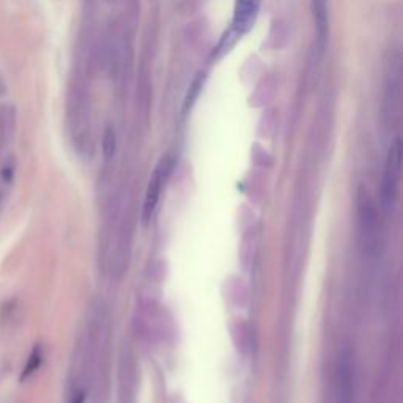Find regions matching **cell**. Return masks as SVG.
Segmentation results:
<instances>
[{"instance_id":"6da1fadb","label":"cell","mask_w":403,"mask_h":403,"mask_svg":"<svg viewBox=\"0 0 403 403\" xmlns=\"http://www.w3.org/2000/svg\"><path fill=\"white\" fill-rule=\"evenodd\" d=\"M356 205L362 248L367 254H375L379 244V219L375 202L366 188H359Z\"/></svg>"},{"instance_id":"7a4b0ae2","label":"cell","mask_w":403,"mask_h":403,"mask_svg":"<svg viewBox=\"0 0 403 403\" xmlns=\"http://www.w3.org/2000/svg\"><path fill=\"white\" fill-rule=\"evenodd\" d=\"M400 172H402V142L400 139H395L388 151L386 164H384L381 180V192H379L384 212H391L395 205L397 194H399Z\"/></svg>"},{"instance_id":"3957f363","label":"cell","mask_w":403,"mask_h":403,"mask_svg":"<svg viewBox=\"0 0 403 403\" xmlns=\"http://www.w3.org/2000/svg\"><path fill=\"white\" fill-rule=\"evenodd\" d=\"M354 356L350 348H343L337 356L334 369V402L354 403L356 400Z\"/></svg>"},{"instance_id":"277c9868","label":"cell","mask_w":403,"mask_h":403,"mask_svg":"<svg viewBox=\"0 0 403 403\" xmlns=\"http://www.w3.org/2000/svg\"><path fill=\"white\" fill-rule=\"evenodd\" d=\"M260 0H235V7H233V17H232V32L237 37L246 33L250 27L254 26L259 15Z\"/></svg>"},{"instance_id":"5b68a950","label":"cell","mask_w":403,"mask_h":403,"mask_svg":"<svg viewBox=\"0 0 403 403\" xmlns=\"http://www.w3.org/2000/svg\"><path fill=\"white\" fill-rule=\"evenodd\" d=\"M166 166L164 162L160 167H156V171L153 173V177L150 178L147 192H145V200H144V209H142V221L144 224L147 225L150 224L151 218L156 212L157 202H160L161 197V188L162 183H164V177H166Z\"/></svg>"},{"instance_id":"8992f818","label":"cell","mask_w":403,"mask_h":403,"mask_svg":"<svg viewBox=\"0 0 403 403\" xmlns=\"http://www.w3.org/2000/svg\"><path fill=\"white\" fill-rule=\"evenodd\" d=\"M16 126V110L10 104L0 106V150L7 147Z\"/></svg>"},{"instance_id":"52a82bcc","label":"cell","mask_w":403,"mask_h":403,"mask_svg":"<svg viewBox=\"0 0 403 403\" xmlns=\"http://www.w3.org/2000/svg\"><path fill=\"white\" fill-rule=\"evenodd\" d=\"M312 11L320 38L325 40L328 32V0H312Z\"/></svg>"},{"instance_id":"ba28073f","label":"cell","mask_w":403,"mask_h":403,"mask_svg":"<svg viewBox=\"0 0 403 403\" xmlns=\"http://www.w3.org/2000/svg\"><path fill=\"white\" fill-rule=\"evenodd\" d=\"M230 331L233 341L237 343L238 352L246 353L250 348V331L248 328V325L243 323V321H237L235 325H232Z\"/></svg>"},{"instance_id":"9c48e42d","label":"cell","mask_w":403,"mask_h":403,"mask_svg":"<svg viewBox=\"0 0 403 403\" xmlns=\"http://www.w3.org/2000/svg\"><path fill=\"white\" fill-rule=\"evenodd\" d=\"M43 358H44L43 348L40 347V345H37L32 350V353H31V356H28V359L26 362L24 370H22V375H21L22 381H24V379H27L28 377H32L33 373L40 369V366H42V362H43Z\"/></svg>"},{"instance_id":"30bf717a","label":"cell","mask_w":403,"mask_h":403,"mask_svg":"<svg viewBox=\"0 0 403 403\" xmlns=\"http://www.w3.org/2000/svg\"><path fill=\"white\" fill-rule=\"evenodd\" d=\"M16 175V160L13 155H10L5 157L2 167H0V180L5 186H11V183L15 181Z\"/></svg>"},{"instance_id":"8fae6325","label":"cell","mask_w":403,"mask_h":403,"mask_svg":"<svg viewBox=\"0 0 403 403\" xmlns=\"http://www.w3.org/2000/svg\"><path fill=\"white\" fill-rule=\"evenodd\" d=\"M114 150H115V137L112 131H108L106 137H104V155L109 157L114 153Z\"/></svg>"},{"instance_id":"7c38bea8","label":"cell","mask_w":403,"mask_h":403,"mask_svg":"<svg viewBox=\"0 0 403 403\" xmlns=\"http://www.w3.org/2000/svg\"><path fill=\"white\" fill-rule=\"evenodd\" d=\"M5 93H7V84H5V80L2 76H0V98H2Z\"/></svg>"}]
</instances>
